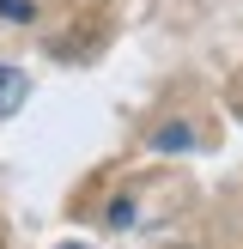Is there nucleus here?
<instances>
[{"label": "nucleus", "instance_id": "obj_3", "mask_svg": "<svg viewBox=\"0 0 243 249\" xmlns=\"http://www.w3.org/2000/svg\"><path fill=\"white\" fill-rule=\"evenodd\" d=\"M0 18H18L24 24V18H31V0H0Z\"/></svg>", "mask_w": 243, "mask_h": 249}, {"label": "nucleus", "instance_id": "obj_4", "mask_svg": "<svg viewBox=\"0 0 243 249\" xmlns=\"http://www.w3.org/2000/svg\"><path fill=\"white\" fill-rule=\"evenodd\" d=\"M67 249H79V243H67Z\"/></svg>", "mask_w": 243, "mask_h": 249}, {"label": "nucleus", "instance_id": "obj_1", "mask_svg": "<svg viewBox=\"0 0 243 249\" xmlns=\"http://www.w3.org/2000/svg\"><path fill=\"white\" fill-rule=\"evenodd\" d=\"M24 91H31V79H24L18 67H0V116H12V109L24 104Z\"/></svg>", "mask_w": 243, "mask_h": 249}, {"label": "nucleus", "instance_id": "obj_2", "mask_svg": "<svg viewBox=\"0 0 243 249\" xmlns=\"http://www.w3.org/2000/svg\"><path fill=\"white\" fill-rule=\"evenodd\" d=\"M182 146H189V128H164L158 134V152H182Z\"/></svg>", "mask_w": 243, "mask_h": 249}]
</instances>
